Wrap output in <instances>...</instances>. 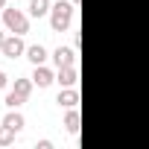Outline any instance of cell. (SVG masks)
Segmentation results:
<instances>
[{
  "label": "cell",
  "mask_w": 149,
  "mask_h": 149,
  "mask_svg": "<svg viewBox=\"0 0 149 149\" xmlns=\"http://www.w3.org/2000/svg\"><path fill=\"white\" fill-rule=\"evenodd\" d=\"M73 3H64V0H58V3H53V9H50V26H53V32H64L67 26H70V21H73Z\"/></svg>",
  "instance_id": "cell-1"
},
{
  "label": "cell",
  "mask_w": 149,
  "mask_h": 149,
  "mask_svg": "<svg viewBox=\"0 0 149 149\" xmlns=\"http://www.w3.org/2000/svg\"><path fill=\"white\" fill-rule=\"evenodd\" d=\"M3 24H6V29L15 32V35L29 32V18H26L21 9H3Z\"/></svg>",
  "instance_id": "cell-2"
},
{
  "label": "cell",
  "mask_w": 149,
  "mask_h": 149,
  "mask_svg": "<svg viewBox=\"0 0 149 149\" xmlns=\"http://www.w3.org/2000/svg\"><path fill=\"white\" fill-rule=\"evenodd\" d=\"M0 53L3 56H9V58H18V56H24L26 53V44H24V38L21 35H6V41H3V47H0Z\"/></svg>",
  "instance_id": "cell-3"
},
{
  "label": "cell",
  "mask_w": 149,
  "mask_h": 149,
  "mask_svg": "<svg viewBox=\"0 0 149 149\" xmlns=\"http://www.w3.org/2000/svg\"><path fill=\"white\" fill-rule=\"evenodd\" d=\"M56 82H58L61 88H76V82H79V70H76V64L58 67V76H56Z\"/></svg>",
  "instance_id": "cell-4"
},
{
  "label": "cell",
  "mask_w": 149,
  "mask_h": 149,
  "mask_svg": "<svg viewBox=\"0 0 149 149\" xmlns=\"http://www.w3.org/2000/svg\"><path fill=\"white\" fill-rule=\"evenodd\" d=\"M32 82H35L38 88H50V85L56 82V73H53L50 67H44V64H35V70H32Z\"/></svg>",
  "instance_id": "cell-5"
},
{
  "label": "cell",
  "mask_w": 149,
  "mask_h": 149,
  "mask_svg": "<svg viewBox=\"0 0 149 149\" xmlns=\"http://www.w3.org/2000/svg\"><path fill=\"white\" fill-rule=\"evenodd\" d=\"M56 67H67V64H76V47H56L53 53Z\"/></svg>",
  "instance_id": "cell-6"
},
{
  "label": "cell",
  "mask_w": 149,
  "mask_h": 149,
  "mask_svg": "<svg viewBox=\"0 0 149 149\" xmlns=\"http://www.w3.org/2000/svg\"><path fill=\"white\" fill-rule=\"evenodd\" d=\"M56 102H58L61 108H76V105H79V91H76V88H64Z\"/></svg>",
  "instance_id": "cell-7"
},
{
  "label": "cell",
  "mask_w": 149,
  "mask_h": 149,
  "mask_svg": "<svg viewBox=\"0 0 149 149\" xmlns=\"http://www.w3.org/2000/svg\"><path fill=\"white\" fill-rule=\"evenodd\" d=\"M26 58H29L32 64H44V61H47V47H44V44H32V47H26Z\"/></svg>",
  "instance_id": "cell-8"
},
{
  "label": "cell",
  "mask_w": 149,
  "mask_h": 149,
  "mask_svg": "<svg viewBox=\"0 0 149 149\" xmlns=\"http://www.w3.org/2000/svg\"><path fill=\"white\" fill-rule=\"evenodd\" d=\"M3 126H9V129H15V132H21V129L26 126V120H24V114H21V111H15V108H9V114L3 117Z\"/></svg>",
  "instance_id": "cell-9"
},
{
  "label": "cell",
  "mask_w": 149,
  "mask_h": 149,
  "mask_svg": "<svg viewBox=\"0 0 149 149\" xmlns=\"http://www.w3.org/2000/svg\"><path fill=\"white\" fill-rule=\"evenodd\" d=\"M50 9H53L50 0H29V15H32V18H44Z\"/></svg>",
  "instance_id": "cell-10"
},
{
  "label": "cell",
  "mask_w": 149,
  "mask_h": 149,
  "mask_svg": "<svg viewBox=\"0 0 149 149\" xmlns=\"http://www.w3.org/2000/svg\"><path fill=\"white\" fill-rule=\"evenodd\" d=\"M64 129H67L70 134L79 132V108H70V111H67V117H64Z\"/></svg>",
  "instance_id": "cell-11"
},
{
  "label": "cell",
  "mask_w": 149,
  "mask_h": 149,
  "mask_svg": "<svg viewBox=\"0 0 149 149\" xmlns=\"http://www.w3.org/2000/svg\"><path fill=\"white\" fill-rule=\"evenodd\" d=\"M32 88H35L32 76H29V79H15V91H18L21 97H29V94H32Z\"/></svg>",
  "instance_id": "cell-12"
},
{
  "label": "cell",
  "mask_w": 149,
  "mask_h": 149,
  "mask_svg": "<svg viewBox=\"0 0 149 149\" xmlns=\"http://www.w3.org/2000/svg\"><path fill=\"white\" fill-rule=\"evenodd\" d=\"M15 129H9V126H0V146H12L15 143Z\"/></svg>",
  "instance_id": "cell-13"
},
{
  "label": "cell",
  "mask_w": 149,
  "mask_h": 149,
  "mask_svg": "<svg viewBox=\"0 0 149 149\" xmlns=\"http://www.w3.org/2000/svg\"><path fill=\"white\" fill-rule=\"evenodd\" d=\"M3 102H6L9 108H18V105H24V102H26V97H21V94H18V91L12 88V91L6 94V100H3Z\"/></svg>",
  "instance_id": "cell-14"
},
{
  "label": "cell",
  "mask_w": 149,
  "mask_h": 149,
  "mask_svg": "<svg viewBox=\"0 0 149 149\" xmlns=\"http://www.w3.org/2000/svg\"><path fill=\"white\" fill-rule=\"evenodd\" d=\"M6 85H9V76H6V73H3V70H0V91H3Z\"/></svg>",
  "instance_id": "cell-15"
},
{
  "label": "cell",
  "mask_w": 149,
  "mask_h": 149,
  "mask_svg": "<svg viewBox=\"0 0 149 149\" xmlns=\"http://www.w3.org/2000/svg\"><path fill=\"white\" fill-rule=\"evenodd\" d=\"M3 41H6V32H3V29H0V47H3Z\"/></svg>",
  "instance_id": "cell-16"
},
{
  "label": "cell",
  "mask_w": 149,
  "mask_h": 149,
  "mask_svg": "<svg viewBox=\"0 0 149 149\" xmlns=\"http://www.w3.org/2000/svg\"><path fill=\"white\" fill-rule=\"evenodd\" d=\"M6 3H9V0H0V9H6Z\"/></svg>",
  "instance_id": "cell-17"
},
{
  "label": "cell",
  "mask_w": 149,
  "mask_h": 149,
  "mask_svg": "<svg viewBox=\"0 0 149 149\" xmlns=\"http://www.w3.org/2000/svg\"><path fill=\"white\" fill-rule=\"evenodd\" d=\"M70 3H73V6H79V0H70Z\"/></svg>",
  "instance_id": "cell-18"
}]
</instances>
